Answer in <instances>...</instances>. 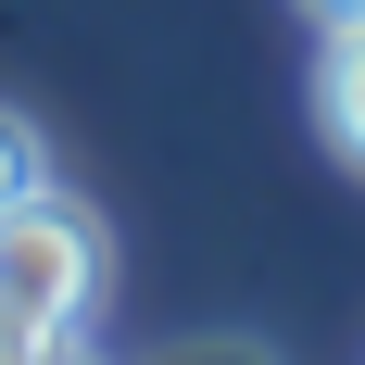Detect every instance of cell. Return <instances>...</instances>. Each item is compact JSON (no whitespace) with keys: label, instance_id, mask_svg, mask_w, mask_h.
<instances>
[{"label":"cell","instance_id":"277c9868","mask_svg":"<svg viewBox=\"0 0 365 365\" xmlns=\"http://www.w3.org/2000/svg\"><path fill=\"white\" fill-rule=\"evenodd\" d=\"M0 365H88V353H76V340H38V328H13V315H0Z\"/></svg>","mask_w":365,"mask_h":365},{"label":"cell","instance_id":"8992f818","mask_svg":"<svg viewBox=\"0 0 365 365\" xmlns=\"http://www.w3.org/2000/svg\"><path fill=\"white\" fill-rule=\"evenodd\" d=\"M302 13H315V26H353V13H365V0H302Z\"/></svg>","mask_w":365,"mask_h":365},{"label":"cell","instance_id":"3957f363","mask_svg":"<svg viewBox=\"0 0 365 365\" xmlns=\"http://www.w3.org/2000/svg\"><path fill=\"white\" fill-rule=\"evenodd\" d=\"M26 189H51V151H38V126H26V113L0 101V215H13Z\"/></svg>","mask_w":365,"mask_h":365},{"label":"cell","instance_id":"5b68a950","mask_svg":"<svg viewBox=\"0 0 365 365\" xmlns=\"http://www.w3.org/2000/svg\"><path fill=\"white\" fill-rule=\"evenodd\" d=\"M177 365H264L252 340H215V353H177Z\"/></svg>","mask_w":365,"mask_h":365},{"label":"cell","instance_id":"7a4b0ae2","mask_svg":"<svg viewBox=\"0 0 365 365\" xmlns=\"http://www.w3.org/2000/svg\"><path fill=\"white\" fill-rule=\"evenodd\" d=\"M315 126H328L340 164H365V13L328 26V63H315Z\"/></svg>","mask_w":365,"mask_h":365},{"label":"cell","instance_id":"6da1fadb","mask_svg":"<svg viewBox=\"0 0 365 365\" xmlns=\"http://www.w3.org/2000/svg\"><path fill=\"white\" fill-rule=\"evenodd\" d=\"M88 302H101V227L76 215L63 189H26L0 215V315L38 328V340H76Z\"/></svg>","mask_w":365,"mask_h":365}]
</instances>
